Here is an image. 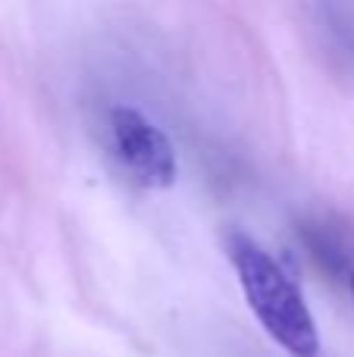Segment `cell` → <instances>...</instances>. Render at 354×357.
I'll return each instance as SVG.
<instances>
[{
    "label": "cell",
    "instance_id": "2",
    "mask_svg": "<svg viewBox=\"0 0 354 357\" xmlns=\"http://www.w3.org/2000/svg\"><path fill=\"white\" fill-rule=\"evenodd\" d=\"M113 148L125 173L144 188H169L176 182V151L169 138L132 107H113Z\"/></svg>",
    "mask_w": 354,
    "mask_h": 357
},
{
    "label": "cell",
    "instance_id": "1",
    "mask_svg": "<svg viewBox=\"0 0 354 357\" xmlns=\"http://www.w3.org/2000/svg\"><path fill=\"white\" fill-rule=\"evenodd\" d=\"M229 257L248 298V307L254 310L270 339L292 357H317V323L292 276L248 235H229Z\"/></svg>",
    "mask_w": 354,
    "mask_h": 357
},
{
    "label": "cell",
    "instance_id": "3",
    "mask_svg": "<svg viewBox=\"0 0 354 357\" xmlns=\"http://www.w3.org/2000/svg\"><path fill=\"white\" fill-rule=\"evenodd\" d=\"M351 291H354V276H351Z\"/></svg>",
    "mask_w": 354,
    "mask_h": 357
}]
</instances>
